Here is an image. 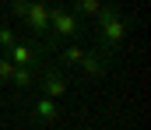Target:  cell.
Instances as JSON below:
<instances>
[{"instance_id":"cell-1","label":"cell","mask_w":151,"mask_h":130,"mask_svg":"<svg viewBox=\"0 0 151 130\" xmlns=\"http://www.w3.org/2000/svg\"><path fill=\"white\" fill-rule=\"evenodd\" d=\"M95 18H99V46H102L106 53L119 49L123 39H127V18H123V11H116V7H102Z\"/></svg>"},{"instance_id":"cell-2","label":"cell","mask_w":151,"mask_h":130,"mask_svg":"<svg viewBox=\"0 0 151 130\" xmlns=\"http://www.w3.org/2000/svg\"><path fill=\"white\" fill-rule=\"evenodd\" d=\"M81 35V18L67 7H49V39L60 42H77Z\"/></svg>"},{"instance_id":"cell-3","label":"cell","mask_w":151,"mask_h":130,"mask_svg":"<svg viewBox=\"0 0 151 130\" xmlns=\"http://www.w3.org/2000/svg\"><path fill=\"white\" fill-rule=\"evenodd\" d=\"M35 81H39V88H42V95H49V98H63V95H67V74H63L60 67L39 70Z\"/></svg>"},{"instance_id":"cell-4","label":"cell","mask_w":151,"mask_h":130,"mask_svg":"<svg viewBox=\"0 0 151 130\" xmlns=\"http://www.w3.org/2000/svg\"><path fill=\"white\" fill-rule=\"evenodd\" d=\"M77 67L84 70V78H102V74L109 70V53H106L102 46L84 49V56H81V63H77Z\"/></svg>"},{"instance_id":"cell-5","label":"cell","mask_w":151,"mask_h":130,"mask_svg":"<svg viewBox=\"0 0 151 130\" xmlns=\"http://www.w3.org/2000/svg\"><path fill=\"white\" fill-rule=\"evenodd\" d=\"M7 60L14 63V67H35L42 63V49L39 46H25V42H14L11 49H7Z\"/></svg>"},{"instance_id":"cell-6","label":"cell","mask_w":151,"mask_h":130,"mask_svg":"<svg viewBox=\"0 0 151 130\" xmlns=\"http://www.w3.org/2000/svg\"><path fill=\"white\" fill-rule=\"evenodd\" d=\"M32 120H35L39 127H49V123H56V120H60V106H56V98L42 95L35 106H32Z\"/></svg>"},{"instance_id":"cell-7","label":"cell","mask_w":151,"mask_h":130,"mask_svg":"<svg viewBox=\"0 0 151 130\" xmlns=\"http://www.w3.org/2000/svg\"><path fill=\"white\" fill-rule=\"evenodd\" d=\"M11 85L14 88H32L35 85V67H14V74H11Z\"/></svg>"},{"instance_id":"cell-8","label":"cell","mask_w":151,"mask_h":130,"mask_svg":"<svg viewBox=\"0 0 151 130\" xmlns=\"http://www.w3.org/2000/svg\"><path fill=\"white\" fill-rule=\"evenodd\" d=\"M102 11V0H74V14H84V18H95Z\"/></svg>"},{"instance_id":"cell-9","label":"cell","mask_w":151,"mask_h":130,"mask_svg":"<svg viewBox=\"0 0 151 130\" xmlns=\"http://www.w3.org/2000/svg\"><path fill=\"white\" fill-rule=\"evenodd\" d=\"M81 56H84V46H77V42H70L63 53H60V60H63L67 67H77V63H81Z\"/></svg>"},{"instance_id":"cell-10","label":"cell","mask_w":151,"mask_h":130,"mask_svg":"<svg viewBox=\"0 0 151 130\" xmlns=\"http://www.w3.org/2000/svg\"><path fill=\"white\" fill-rule=\"evenodd\" d=\"M11 74H14V63L7 60V53H0V85H11Z\"/></svg>"},{"instance_id":"cell-11","label":"cell","mask_w":151,"mask_h":130,"mask_svg":"<svg viewBox=\"0 0 151 130\" xmlns=\"http://www.w3.org/2000/svg\"><path fill=\"white\" fill-rule=\"evenodd\" d=\"M14 42H18V35H14V32H11L7 25H0V49L7 53V49H11V46H14Z\"/></svg>"},{"instance_id":"cell-12","label":"cell","mask_w":151,"mask_h":130,"mask_svg":"<svg viewBox=\"0 0 151 130\" xmlns=\"http://www.w3.org/2000/svg\"><path fill=\"white\" fill-rule=\"evenodd\" d=\"M28 4H32V0H11V14H14V18H25Z\"/></svg>"}]
</instances>
